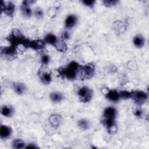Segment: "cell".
I'll use <instances>...</instances> for the list:
<instances>
[{"label": "cell", "mask_w": 149, "mask_h": 149, "mask_svg": "<svg viewBox=\"0 0 149 149\" xmlns=\"http://www.w3.org/2000/svg\"><path fill=\"white\" fill-rule=\"evenodd\" d=\"M41 64L43 66H47L50 62V57L47 54H42L41 56L40 59Z\"/></svg>", "instance_id": "obj_27"}, {"label": "cell", "mask_w": 149, "mask_h": 149, "mask_svg": "<svg viewBox=\"0 0 149 149\" xmlns=\"http://www.w3.org/2000/svg\"><path fill=\"white\" fill-rule=\"evenodd\" d=\"M105 96L108 100L112 102H117L120 99L119 92L115 89L108 90L105 93Z\"/></svg>", "instance_id": "obj_12"}, {"label": "cell", "mask_w": 149, "mask_h": 149, "mask_svg": "<svg viewBox=\"0 0 149 149\" xmlns=\"http://www.w3.org/2000/svg\"><path fill=\"white\" fill-rule=\"evenodd\" d=\"M49 98L52 102L59 103L64 99V95L60 92L54 91L50 93Z\"/></svg>", "instance_id": "obj_20"}, {"label": "cell", "mask_w": 149, "mask_h": 149, "mask_svg": "<svg viewBox=\"0 0 149 149\" xmlns=\"http://www.w3.org/2000/svg\"><path fill=\"white\" fill-rule=\"evenodd\" d=\"M119 1L118 0H103L102 1V3L107 8H110L116 6L119 3Z\"/></svg>", "instance_id": "obj_25"}, {"label": "cell", "mask_w": 149, "mask_h": 149, "mask_svg": "<svg viewBox=\"0 0 149 149\" xmlns=\"http://www.w3.org/2000/svg\"><path fill=\"white\" fill-rule=\"evenodd\" d=\"M1 13H3L7 16L13 18L15 12L16 6L12 2H8L6 3L3 1H1Z\"/></svg>", "instance_id": "obj_7"}, {"label": "cell", "mask_w": 149, "mask_h": 149, "mask_svg": "<svg viewBox=\"0 0 149 149\" xmlns=\"http://www.w3.org/2000/svg\"><path fill=\"white\" fill-rule=\"evenodd\" d=\"M77 126L82 130H86L88 129V128L90 127V126L89 120H88L87 119H84V118L79 119L77 121Z\"/></svg>", "instance_id": "obj_23"}, {"label": "cell", "mask_w": 149, "mask_h": 149, "mask_svg": "<svg viewBox=\"0 0 149 149\" xmlns=\"http://www.w3.org/2000/svg\"><path fill=\"white\" fill-rule=\"evenodd\" d=\"M133 114L137 118H142L144 115V112L140 108H136L133 111Z\"/></svg>", "instance_id": "obj_29"}, {"label": "cell", "mask_w": 149, "mask_h": 149, "mask_svg": "<svg viewBox=\"0 0 149 149\" xmlns=\"http://www.w3.org/2000/svg\"><path fill=\"white\" fill-rule=\"evenodd\" d=\"M145 38L140 34L136 35L133 39V43L134 45L139 48L143 47V46L145 45Z\"/></svg>", "instance_id": "obj_19"}, {"label": "cell", "mask_w": 149, "mask_h": 149, "mask_svg": "<svg viewBox=\"0 0 149 149\" xmlns=\"http://www.w3.org/2000/svg\"><path fill=\"white\" fill-rule=\"evenodd\" d=\"M117 115V110L113 107H108L103 111V118L115 119Z\"/></svg>", "instance_id": "obj_15"}, {"label": "cell", "mask_w": 149, "mask_h": 149, "mask_svg": "<svg viewBox=\"0 0 149 149\" xmlns=\"http://www.w3.org/2000/svg\"><path fill=\"white\" fill-rule=\"evenodd\" d=\"M46 43L44 40L37 39L30 41L29 48L34 51H40L45 48Z\"/></svg>", "instance_id": "obj_10"}, {"label": "cell", "mask_w": 149, "mask_h": 149, "mask_svg": "<svg viewBox=\"0 0 149 149\" xmlns=\"http://www.w3.org/2000/svg\"><path fill=\"white\" fill-rule=\"evenodd\" d=\"M35 2V1L31 0H25L22 1L20 6V11L24 17L29 18L31 16L32 10L31 9V5Z\"/></svg>", "instance_id": "obj_8"}, {"label": "cell", "mask_w": 149, "mask_h": 149, "mask_svg": "<svg viewBox=\"0 0 149 149\" xmlns=\"http://www.w3.org/2000/svg\"><path fill=\"white\" fill-rule=\"evenodd\" d=\"M79 101L82 103L89 102L93 96V91L88 86H83L80 87L77 92Z\"/></svg>", "instance_id": "obj_4"}, {"label": "cell", "mask_w": 149, "mask_h": 149, "mask_svg": "<svg viewBox=\"0 0 149 149\" xmlns=\"http://www.w3.org/2000/svg\"><path fill=\"white\" fill-rule=\"evenodd\" d=\"M12 134V129L6 125H1L0 127V138L2 140L9 139Z\"/></svg>", "instance_id": "obj_13"}, {"label": "cell", "mask_w": 149, "mask_h": 149, "mask_svg": "<svg viewBox=\"0 0 149 149\" xmlns=\"http://www.w3.org/2000/svg\"><path fill=\"white\" fill-rule=\"evenodd\" d=\"M6 39L10 43V45L15 47L18 52L29 48L30 40L26 38L17 29L13 30Z\"/></svg>", "instance_id": "obj_1"}, {"label": "cell", "mask_w": 149, "mask_h": 149, "mask_svg": "<svg viewBox=\"0 0 149 149\" xmlns=\"http://www.w3.org/2000/svg\"><path fill=\"white\" fill-rule=\"evenodd\" d=\"M62 40L66 41L67 40H68L70 38V34L67 31H64L61 35V37Z\"/></svg>", "instance_id": "obj_30"}, {"label": "cell", "mask_w": 149, "mask_h": 149, "mask_svg": "<svg viewBox=\"0 0 149 149\" xmlns=\"http://www.w3.org/2000/svg\"><path fill=\"white\" fill-rule=\"evenodd\" d=\"M18 53L19 52L17 49L12 45L1 47L0 54L1 57L4 59L12 61L17 57Z\"/></svg>", "instance_id": "obj_5"}, {"label": "cell", "mask_w": 149, "mask_h": 149, "mask_svg": "<svg viewBox=\"0 0 149 149\" xmlns=\"http://www.w3.org/2000/svg\"><path fill=\"white\" fill-rule=\"evenodd\" d=\"M78 21L77 17L73 14L69 15L65 20V27L67 29L73 28L76 26Z\"/></svg>", "instance_id": "obj_14"}, {"label": "cell", "mask_w": 149, "mask_h": 149, "mask_svg": "<svg viewBox=\"0 0 149 149\" xmlns=\"http://www.w3.org/2000/svg\"><path fill=\"white\" fill-rule=\"evenodd\" d=\"M58 38L55 34L52 33H48L45 36L44 40L45 41L46 44H48L54 46V45L58 40Z\"/></svg>", "instance_id": "obj_21"}, {"label": "cell", "mask_w": 149, "mask_h": 149, "mask_svg": "<svg viewBox=\"0 0 149 149\" xmlns=\"http://www.w3.org/2000/svg\"><path fill=\"white\" fill-rule=\"evenodd\" d=\"M14 108L10 105H3L1 108V113L2 115L6 118H10L14 114Z\"/></svg>", "instance_id": "obj_18"}, {"label": "cell", "mask_w": 149, "mask_h": 149, "mask_svg": "<svg viewBox=\"0 0 149 149\" xmlns=\"http://www.w3.org/2000/svg\"><path fill=\"white\" fill-rule=\"evenodd\" d=\"M95 65L91 62L88 63L84 66L81 65L78 73V79L88 80L92 78L95 73Z\"/></svg>", "instance_id": "obj_3"}, {"label": "cell", "mask_w": 149, "mask_h": 149, "mask_svg": "<svg viewBox=\"0 0 149 149\" xmlns=\"http://www.w3.org/2000/svg\"><path fill=\"white\" fill-rule=\"evenodd\" d=\"M81 65L77 62L71 61L66 67H60L57 69L59 75L69 80L78 79V73Z\"/></svg>", "instance_id": "obj_2"}, {"label": "cell", "mask_w": 149, "mask_h": 149, "mask_svg": "<svg viewBox=\"0 0 149 149\" xmlns=\"http://www.w3.org/2000/svg\"><path fill=\"white\" fill-rule=\"evenodd\" d=\"M12 148L15 149L25 148L26 145L24 142L20 139H15L12 141Z\"/></svg>", "instance_id": "obj_22"}, {"label": "cell", "mask_w": 149, "mask_h": 149, "mask_svg": "<svg viewBox=\"0 0 149 149\" xmlns=\"http://www.w3.org/2000/svg\"><path fill=\"white\" fill-rule=\"evenodd\" d=\"M12 88L14 91L18 95H22L26 91V85L22 82H14L12 84Z\"/></svg>", "instance_id": "obj_16"}, {"label": "cell", "mask_w": 149, "mask_h": 149, "mask_svg": "<svg viewBox=\"0 0 149 149\" xmlns=\"http://www.w3.org/2000/svg\"><path fill=\"white\" fill-rule=\"evenodd\" d=\"M119 96L120 99L127 100L129 98H131L132 90V91H127V90H121L119 92Z\"/></svg>", "instance_id": "obj_24"}, {"label": "cell", "mask_w": 149, "mask_h": 149, "mask_svg": "<svg viewBox=\"0 0 149 149\" xmlns=\"http://www.w3.org/2000/svg\"><path fill=\"white\" fill-rule=\"evenodd\" d=\"M131 98L134 103L138 106L143 105L148 100V94L142 90H132Z\"/></svg>", "instance_id": "obj_6"}, {"label": "cell", "mask_w": 149, "mask_h": 149, "mask_svg": "<svg viewBox=\"0 0 149 149\" xmlns=\"http://www.w3.org/2000/svg\"><path fill=\"white\" fill-rule=\"evenodd\" d=\"M38 75L41 83L45 85H48L52 81V75L50 72L44 70H39Z\"/></svg>", "instance_id": "obj_9"}, {"label": "cell", "mask_w": 149, "mask_h": 149, "mask_svg": "<svg viewBox=\"0 0 149 149\" xmlns=\"http://www.w3.org/2000/svg\"><path fill=\"white\" fill-rule=\"evenodd\" d=\"M34 15L37 19H41L42 18H43L44 11H43L42 9L41 8H39V7L36 8L34 11Z\"/></svg>", "instance_id": "obj_26"}, {"label": "cell", "mask_w": 149, "mask_h": 149, "mask_svg": "<svg viewBox=\"0 0 149 149\" xmlns=\"http://www.w3.org/2000/svg\"><path fill=\"white\" fill-rule=\"evenodd\" d=\"M61 115L58 113H54L49 116L48 118V121L50 125L54 129L58 128L62 122Z\"/></svg>", "instance_id": "obj_11"}, {"label": "cell", "mask_w": 149, "mask_h": 149, "mask_svg": "<svg viewBox=\"0 0 149 149\" xmlns=\"http://www.w3.org/2000/svg\"><path fill=\"white\" fill-rule=\"evenodd\" d=\"M81 2L83 5L89 7L90 8H93L95 5V0H82Z\"/></svg>", "instance_id": "obj_28"}, {"label": "cell", "mask_w": 149, "mask_h": 149, "mask_svg": "<svg viewBox=\"0 0 149 149\" xmlns=\"http://www.w3.org/2000/svg\"><path fill=\"white\" fill-rule=\"evenodd\" d=\"M54 47L60 52H66L68 51V45L65 42V41L61 38H58L56 43L54 45Z\"/></svg>", "instance_id": "obj_17"}, {"label": "cell", "mask_w": 149, "mask_h": 149, "mask_svg": "<svg viewBox=\"0 0 149 149\" xmlns=\"http://www.w3.org/2000/svg\"><path fill=\"white\" fill-rule=\"evenodd\" d=\"M25 148H33V149H37L39 148V147H38L37 145H36L34 143H29L27 144L26 145Z\"/></svg>", "instance_id": "obj_31"}]
</instances>
